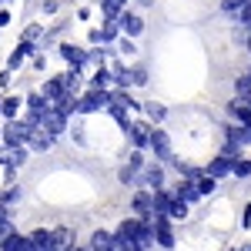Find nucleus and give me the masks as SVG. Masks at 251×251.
<instances>
[{
  "instance_id": "50",
  "label": "nucleus",
  "mask_w": 251,
  "mask_h": 251,
  "mask_svg": "<svg viewBox=\"0 0 251 251\" xmlns=\"http://www.w3.org/2000/svg\"><path fill=\"white\" fill-rule=\"evenodd\" d=\"M248 47H251V44H248Z\"/></svg>"
},
{
  "instance_id": "30",
  "label": "nucleus",
  "mask_w": 251,
  "mask_h": 251,
  "mask_svg": "<svg viewBox=\"0 0 251 251\" xmlns=\"http://www.w3.org/2000/svg\"><path fill=\"white\" fill-rule=\"evenodd\" d=\"M20 111V97H3V111H0V114L3 117H14Z\"/></svg>"
},
{
  "instance_id": "23",
  "label": "nucleus",
  "mask_w": 251,
  "mask_h": 251,
  "mask_svg": "<svg viewBox=\"0 0 251 251\" xmlns=\"http://www.w3.org/2000/svg\"><path fill=\"white\" fill-rule=\"evenodd\" d=\"M228 111H231V114H234V117H238V121H241V124H245V127L251 131V104H245V100H234Z\"/></svg>"
},
{
  "instance_id": "22",
  "label": "nucleus",
  "mask_w": 251,
  "mask_h": 251,
  "mask_svg": "<svg viewBox=\"0 0 251 251\" xmlns=\"http://www.w3.org/2000/svg\"><path fill=\"white\" fill-rule=\"evenodd\" d=\"M171 201H174L171 191L157 188V191H154V214H168V211H171Z\"/></svg>"
},
{
  "instance_id": "32",
  "label": "nucleus",
  "mask_w": 251,
  "mask_h": 251,
  "mask_svg": "<svg viewBox=\"0 0 251 251\" xmlns=\"http://www.w3.org/2000/svg\"><path fill=\"white\" fill-rule=\"evenodd\" d=\"M111 80H114V74H111V71H97L94 80H91V87H107Z\"/></svg>"
},
{
  "instance_id": "39",
  "label": "nucleus",
  "mask_w": 251,
  "mask_h": 251,
  "mask_svg": "<svg viewBox=\"0 0 251 251\" xmlns=\"http://www.w3.org/2000/svg\"><path fill=\"white\" fill-rule=\"evenodd\" d=\"M127 164H131V168H137V171H144V154H141V151H134V154L127 157Z\"/></svg>"
},
{
  "instance_id": "24",
  "label": "nucleus",
  "mask_w": 251,
  "mask_h": 251,
  "mask_svg": "<svg viewBox=\"0 0 251 251\" xmlns=\"http://www.w3.org/2000/svg\"><path fill=\"white\" fill-rule=\"evenodd\" d=\"M234 94H238V100H245V104H251V74H245V77H238V84H234Z\"/></svg>"
},
{
  "instance_id": "7",
  "label": "nucleus",
  "mask_w": 251,
  "mask_h": 251,
  "mask_svg": "<svg viewBox=\"0 0 251 251\" xmlns=\"http://www.w3.org/2000/svg\"><path fill=\"white\" fill-rule=\"evenodd\" d=\"M24 161H27V151H24V144H14V148H7V154H0V164H3L7 171H17Z\"/></svg>"
},
{
  "instance_id": "37",
  "label": "nucleus",
  "mask_w": 251,
  "mask_h": 251,
  "mask_svg": "<svg viewBox=\"0 0 251 251\" xmlns=\"http://www.w3.org/2000/svg\"><path fill=\"white\" fill-rule=\"evenodd\" d=\"M17 198H20V191H17V188H7V191H0V201H3V204H14Z\"/></svg>"
},
{
  "instance_id": "49",
  "label": "nucleus",
  "mask_w": 251,
  "mask_h": 251,
  "mask_svg": "<svg viewBox=\"0 0 251 251\" xmlns=\"http://www.w3.org/2000/svg\"><path fill=\"white\" fill-rule=\"evenodd\" d=\"M71 251H80V248H71Z\"/></svg>"
},
{
  "instance_id": "15",
  "label": "nucleus",
  "mask_w": 251,
  "mask_h": 251,
  "mask_svg": "<svg viewBox=\"0 0 251 251\" xmlns=\"http://www.w3.org/2000/svg\"><path fill=\"white\" fill-rule=\"evenodd\" d=\"M151 148H154V154L161 157V161H168V157H171V141H168L164 131H154V134H151Z\"/></svg>"
},
{
  "instance_id": "8",
  "label": "nucleus",
  "mask_w": 251,
  "mask_h": 251,
  "mask_svg": "<svg viewBox=\"0 0 251 251\" xmlns=\"http://www.w3.org/2000/svg\"><path fill=\"white\" fill-rule=\"evenodd\" d=\"M131 204H134V211L141 214V218H148V221L154 218V194H148V191H137Z\"/></svg>"
},
{
  "instance_id": "45",
  "label": "nucleus",
  "mask_w": 251,
  "mask_h": 251,
  "mask_svg": "<svg viewBox=\"0 0 251 251\" xmlns=\"http://www.w3.org/2000/svg\"><path fill=\"white\" fill-rule=\"evenodd\" d=\"M3 218H10V204H3V201H0V221H3Z\"/></svg>"
},
{
  "instance_id": "14",
  "label": "nucleus",
  "mask_w": 251,
  "mask_h": 251,
  "mask_svg": "<svg viewBox=\"0 0 251 251\" xmlns=\"http://www.w3.org/2000/svg\"><path fill=\"white\" fill-rule=\"evenodd\" d=\"M34 50H37V44H34V40H20L17 44V50H14V54H10V60H7V67H10V71H14V67H20V60L27 57V54H34Z\"/></svg>"
},
{
  "instance_id": "18",
  "label": "nucleus",
  "mask_w": 251,
  "mask_h": 251,
  "mask_svg": "<svg viewBox=\"0 0 251 251\" xmlns=\"http://www.w3.org/2000/svg\"><path fill=\"white\" fill-rule=\"evenodd\" d=\"M111 74H114V84H117V87H131V84H134V74H131V67H124L121 60H114Z\"/></svg>"
},
{
  "instance_id": "16",
  "label": "nucleus",
  "mask_w": 251,
  "mask_h": 251,
  "mask_svg": "<svg viewBox=\"0 0 251 251\" xmlns=\"http://www.w3.org/2000/svg\"><path fill=\"white\" fill-rule=\"evenodd\" d=\"M27 144H30V148H34V151H47V148H50V144H54V134H50V131H47V127H37V131H34V134H30V141H27Z\"/></svg>"
},
{
  "instance_id": "25",
  "label": "nucleus",
  "mask_w": 251,
  "mask_h": 251,
  "mask_svg": "<svg viewBox=\"0 0 251 251\" xmlns=\"http://www.w3.org/2000/svg\"><path fill=\"white\" fill-rule=\"evenodd\" d=\"M177 198H184V201H198V198H201L198 184H194V177H191V181H184V184H177Z\"/></svg>"
},
{
  "instance_id": "2",
  "label": "nucleus",
  "mask_w": 251,
  "mask_h": 251,
  "mask_svg": "<svg viewBox=\"0 0 251 251\" xmlns=\"http://www.w3.org/2000/svg\"><path fill=\"white\" fill-rule=\"evenodd\" d=\"M107 104H111V91H107V87H91V91L77 100V111L80 114H94V111H104Z\"/></svg>"
},
{
  "instance_id": "20",
  "label": "nucleus",
  "mask_w": 251,
  "mask_h": 251,
  "mask_svg": "<svg viewBox=\"0 0 251 251\" xmlns=\"http://www.w3.org/2000/svg\"><path fill=\"white\" fill-rule=\"evenodd\" d=\"M87 251H114V234L94 231V238H91V248H87Z\"/></svg>"
},
{
  "instance_id": "43",
  "label": "nucleus",
  "mask_w": 251,
  "mask_h": 251,
  "mask_svg": "<svg viewBox=\"0 0 251 251\" xmlns=\"http://www.w3.org/2000/svg\"><path fill=\"white\" fill-rule=\"evenodd\" d=\"M117 44H121V54H134V50H137L131 40H117Z\"/></svg>"
},
{
  "instance_id": "3",
  "label": "nucleus",
  "mask_w": 251,
  "mask_h": 251,
  "mask_svg": "<svg viewBox=\"0 0 251 251\" xmlns=\"http://www.w3.org/2000/svg\"><path fill=\"white\" fill-rule=\"evenodd\" d=\"M34 131H37V124H30V121H14V117H10V124L3 127V144H7V148L24 144V141H30Z\"/></svg>"
},
{
  "instance_id": "33",
  "label": "nucleus",
  "mask_w": 251,
  "mask_h": 251,
  "mask_svg": "<svg viewBox=\"0 0 251 251\" xmlns=\"http://www.w3.org/2000/svg\"><path fill=\"white\" fill-rule=\"evenodd\" d=\"M134 174H137V168H131V164H124V168H121V184H134V181H137Z\"/></svg>"
},
{
  "instance_id": "26",
  "label": "nucleus",
  "mask_w": 251,
  "mask_h": 251,
  "mask_svg": "<svg viewBox=\"0 0 251 251\" xmlns=\"http://www.w3.org/2000/svg\"><path fill=\"white\" fill-rule=\"evenodd\" d=\"M100 30H104V40H117V34H121V17H107Z\"/></svg>"
},
{
  "instance_id": "42",
  "label": "nucleus",
  "mask_w": 251,
  "mask_h": 251,
  "mask_svg": "<svg viewBox=\"0 0 251 251\" xmlns=\"http://www.w3.org/2000/svg\"><path fill=\"white\" fill-rule=\"evenodd\" d=\"M241 24L251 30V3H245V7H241Z\"/></svg>"
},
{
  "instance_id": "10",
  "label": "nucleus",
  "mask_w": 251,
  "mask_h": 251,
  "mask_svg": "<svg viewBox=\"0 0 251 251\" xmlns=\"http://www.w3.org/2000/svg\"><path fill=\"white\" fill-rule=\"evenodd\" d=\"M40 94L47 97L50 104H57L60 97H64V94H71V91H67V84H64V77H54V80H47V84H44V91H40Z\"/></svg>"
},
{
  "instance_id": "28",
  "label": "nucleus",
  "mask_w": 251,
  "mask_h": 251,
  "mask_svg": "<svg viewBox=\"0 0 251 251\" xmlns=\"http://www.w3.org/2000/svg\"><path fill=\"white\" fill-rule=\"evenodd\" d=\"M184 214H188V201L174 194V201H171V211H168V218H184Z\"/></svg>"
},
{
  "instance_id": "12",
  "label": "nucleus",
  "mask_w": 251,
  "mask_h": 251,
  "mask_svg": "<svg viewBox=\"0 0 251 251\" xmlns=\"http://www.w3.org/2000/svg\"><path fill=\"white\" fill-rule=\"evenodd\" d=\"M40 127H47V131H50V134L57 137L60 131H64V127H67V114H64V111H57V107H54V111H50V114L44 117V124H40Z\"/></svg>"
},
{
  "instance_id": "1",
  "label": "nucleus",
  "mask_w": 251,
  "mask_h": 251,
  "mask_svg": "<svg viewBox=\"0 0 251 251\" xmlns=\"http://www.w3.org/2000/svg\"><path fill=\"white\" fill-rule=\"evenodd\" d=\"M117 231L124 234V238H131V241H137L141 248H151L157 238H154V225L148 221V218H127V221H121V228Z\"/></svg>"
},
{
  "instance_id": "5",
  "label": "nucleus",
  "mask_w": 251,
  "mask_h": 251,
  "mask_svg": "<svg viewBox=\"0 0 251 251\" xmlns=\"http://www.w3.org/2000/svg\"><path fill=\"white\" fill-rule=\"evenodd\" d=\"M151 124H144V121H131V127H127V137H131V144L134 148H148L151 144Z\"/></svg>"
},
{
  "instance_id": "4",
  "label": "nucleus",
  "mask_w": 251,
  "mask_h": 251,
  "mask_svg": "<svg viewBox=\"0 0 251 251\" xmlns=\"http://www.w3.org/2000/svg\"><path fill=\"white\" fill-rule=\"evenodd\" d=\"M154 238L161 248H174V231H171V221H168V214H157L154 218Z\"/></svg>"
},
{
  "instance_id": "35",
  "label": "nucleus",
  "mask_w": 251,
  "mask_h": 251,
  "mask_svg": "<svg viewBox=\"0 0 251 251\" xmlns=\"http://www.w3.org/2000/svg\"><path fill=\"white\" fill-rule=\"evenodd\" d=\"M10 234H14V225H10V218H3V221H0V245H3Z\"/></svg>"
},
{
  "instance_id": "19",
  "label": "nucleus",
  "mask_w": 251,
  "mask_h": 251,
  "mask_svg": "<svg viewBox=\"0 0 251 251\" xmlns=\"http://www.w3.org/2000/svg\"><path fill=\"white\" fill-rule=\"evenodd\" d=\"M141 181H144V184H151V188H161V184H164V171H161V168H157V164H148V168H144V171H141Z\"/></svg>"
},
{
  "instance_id": "21",
  "label": "nucleus",
  "mask_w": 251,
  "mask_h": 251,
  "mask_svg": "<svg viewBox=\"0 0 251 251\" xmlns=\"http://www.w3.org/2000/svg\"><path fill=\"white\" fill-rule=\"evenodd\" d=\"M121 27H124L131 37H137V34L144 30V20L137 17V14H127V10H124V14H121Z\"/></svg>"
},
{
  "instance_id": "17",
  "label": "nucleus",
  "mask_w": 251,
  "mask_h": 251,
  "mask_svg": "<svg viewBox=\"0 0 251 251\" xmlns=\"http://www.w3.org/2000/svg\"><path fill=\"white\" fill-rule=\"evenodd\" d=\"M225 137L228 141H238V144H251V131L245 124H225Z\"/></svg>"
},
{
  "instance_id": "31",
  "label": "nucleus",
  "mask_w": 251,
  "mask_h": 251,
  "mask_svg": "<svg viewBox=\"0 0 251 251\" xmlns=\"http://www.w3.org/2000/svg\"><path fill=\"white\" fill-rule=\"evenodd\" d=\"M221 154L231 157V161H241V144H238V141H228V144L221 148Z\"/></svg>"
},
{
  "instance_id": "11",
  "label": "nucleus",
  "mask_w": 251,
  "mask_h": 251,
  "mask_svg": "<svg viewBox=\"0 0 251 251\" xmlns=\"http://www.w3.org/2000/svg\"><path fill=\"white\" fill-rule=\"evenodd\" d=\"M204 171L211 174V177H225V174H234V161H231V157H225V154H218Z\"/></svg>"
},
{
  "instance_id": "46",
  "label": "nucleus",
  "mask_w": 251,
  "mask_h": 251,
  "mask_svg": "<svg viewBox=\"0 0 251 251\" xmlns=\"http://www.w3.org/2000/svg\"><path fill=\"white\" fill-rule=\"evenodd\" d=\"M3 24H10V14H7V10H0V27H3Z\"/></svg>"
},
{
  "instance_id": "34",
  "label": "nucleus",
  "mask_w": 251,
  "mask_h": 251,
  "mask_svg": "<svg viewBox=\"0 0 251 251\" xmlns=\"http://www.w3.org/2000/svg\"><path fill=\"white\" fill-rule=\"evenodd\" d=\"M248 174H251V161H245V157L234 161V177H248Z\"/></svg>"
},
{
  "instance_id": "13",
  "label": "nucleus",
  "mask_w": 251,
  "mask_h": 251,
  "mask_svg": "<svg viewBox=\"0 0 251 251\" xmlns=\"http://www.w3.org/2000/svg\"><path fill=\"white\" fill-rule=\"evenodd\" d=\"M0 251H37V248H34V241H30V238H24V234L14 231L3 245H0Z\"/></svg>"
},
{
  "instance_id": "48",
  "label": "nucleus",
  "mask_w": 251,
  "mask_h": 251,
  "mask_svg": "<svg viewBox=\"0 0 251 251\" xmlns=\"http://www.w3.org/2000/svg\"><path fill=\"white\" fill-rule=\"evenodd\" d=\"M245 251H251V245H245Z\"/></svg>"
},
{
  "instance_id": "29",
  "label": "nucleus",
  "mask_w": 251,
  "mask_h": 251,
  "mask_svg": "<svg viewBox=\"0 0 251 251\" xmlns=\"http://www.w3.org/2000/svg\"><path fill=\"white\" fill-rule=\"evenodd\" d=\"M104 14L107 17H121L124 14V0H104Z\"/></svg>"
},
{
  "instance_id": "27",
  "label": "nucleus",
  "mask_w": 251,
  "mask_h": 251,
  "mask_svg": "<svg viewBox=\"0 0 251 251\" xmlns=\"http://www.w3.org/2000/svg\"><path fill=\"white\" fill-rule=\"evenodd\" d=\"M30 241H34V248H37V251H54V245H50V231H34V234H30Z\"/></svg>"
},
{
  "instance_id": "47",
  "label": "nucleus",
  "mask_w": 251,
  "mask_h": 251,
  "mask_svg": "<svg viewBox=\"0 0 251 251\" xmlns=\"http://www.w3.org/2000/svg\"><path fill=\"white\" fill-rule=\"evenodd\" d=\"M0 111H3V97H0Z\"/></svg>"
},
{
  "instance_id": "9",
  "label": "nucleus",
  "mask_w": 251,
  "mask_h": 251,
  "mask_svg": "<svg viewBox=\"0 0 251 251\" xmlns=\"http://www.w3.org/2000/svg\"><path fill=\"white\" fill-rule=\"evenodd\" d=\"M50 245H54V251H71L74 248V231L71 228H54L50 231Z\"/></svg>"
},
{
  "instance_id": "40",
  "label": "nucleus",
  "mask_w": 251,
  "mask_h": 251,
  "mask_svg": "<svg viewBox=\"0 0 251 251\" xmlns=\"http://www.w3.org/2000/svg\"><path fill=\"white\" fill-rule=\"evenodd\" d=\"M131 74H134V84H148V71L144 67H131Z\"/></svg>"
},
{
  "instance_id": "41",
  "label": "nucleus",
  "mask_w": 251,
  "mask_h": 251,
  "mask_svg": "<svg viewBox=\"0 0 251 251\" xmlns=\"http://www.w3.org/2000/svg\"><path fill=\"white\" fill-rule=\"evenodd\" d=\"M24 37H27V40H37L40 37V24H30V27L24 30Z\"/></svg>"
},
{
  "instance_id": "38",
  "label": "nucleus",
  "mask_w": 251,
  "mask_h": 251,
  "mask_svg": "<svg viewBox=\"0 0 251 251\" xmlns=\"http://www.w3.org/2000/svg\"><path fill=\"white\" fill-rule=\"evenodd\" d=\"M144 111L154 117V121H161V117H164V107H161V104H144Z\"/></svg>"
},
{
  "instance_id": "44",
  "label": "nucleus",
  "mask_w": 251,
  "mask_h": 251,
  "mask_svg": "<svg viewBox=\"0 0 251 251\" xmlns=\"http://www.w3.org/2000/svg\"><path fill=\"white\" fill-rule=\"evenodd\" d=\"M10 84V71H0V87H7Z\"/></svg>"
},
{
  "instance_id": "6",
  "label": "nucleus",
  "mask_w": 251,
  "mask_h": 251,
  "mask_svg": "<svg viewBox=\"0 0 251 251\" xmlns=\"http://www.w3.org/2000/svg\"><path fill=\"white\" fill-rule=\"evenodd\" d=\"M60 57L64 60H71V67H77V71H84L87 64H91V54H84L80 47H74V44H60Z\"/></svg>"
},
{
  "instance_id": "36",
  "label": "nucleus",
  "mask_w": 251,
  "mask_h": 251,
  "mask_svg": "<svg viewBox=\"0 0 251 251\" xmlns=\"http://www.w3.org/2000/svg\"><path fill=\"white\" fill-rule=\"evenodd\" d=\"M245 3H251V0H221V10H228V14H231V10H241Z\"/></svg>"
}]
</instances>
